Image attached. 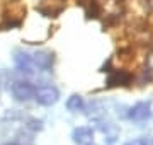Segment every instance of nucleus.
Wrapping results in <instances>:
<instances>
[{
  "mask_svg": "<svg viewBox=\"0 0 153 145\" xmlns=\"http://www.w3.org/2000/svg\"><path fill=\"white\" fill-rule=\"evenodd\" d=\"M83 108H85V101H83L82 96L78 94H73L68 97L66 101V109L71 113H78V111H83Z\"/></svg>",
  "mask_w": 153,
  "mask_h": 145,
  "instance_id": "0eeeda50",
  "label": "nucleus"
},
{
  "mask_svg": "<svg viewBox=\"0 0 153 145\" xmlns=\"http://www.w3.org/2000/svg\"><path fill=\"white\" fill-rule=\"evenodd\" d=\"M129 120L133 121H146L152 116V109H150V102H136L134 106L128 113Z\"/></svg>",
  "mask_w": 153,
  "mask_h": 145,
  "instance_id": "7ed1b4c3",
  "label": "nucleus"
},
{
  "mask_svg": "<svg viewBox=\"0 0 153 145\" xmlns=\"http://www.w3.org/2000/svg\"><path fill=\"white\" fill-rule=\"evenodd\" d=\"M71 138L76 145H92L94 144V132L88 126H78L73 130Z\"/></svg>",
  "mask_w": 153,
  "mask_h": 145,
  "instance_id": "20e7f679",
  "label": "nucleus"
},
{
  "mask_svg": "<svg viewBox=\"0 0 153 145\" xmlns=\"http://www.w3.org/2000/svg\"><path fill=\"white\" fill-rule=\"evenodd\" d=\"M16 65L17 68L21 70V72H34V63H33V58H31V55H22V53H17L16 56Z\"/></svg>",
  "mask_w": 153,
  "mask_h": 145,
  "instance_id": "423d86ee",
  "label": "nucleus"
},
{
  "mask_svg": "<svg viewBox=\"0 0 153 145\" xmlns=\"http://www.w3.org/2000/svg\"><path fill=\"white\" fill-rule=\"evenodd\" d=\"M34 67L39 70H48L53 65V55L49 51H36L34 55H31Z\"/></svg>",
  "mask_w": 153,
  "mask_h": 145,
  "instance_id": "39448f33",
  "label": "nucleus"
},
{
  "mask_svg": "<svg viewBox=\"0 0 153 145\" xmlns=\"http://www.w3.org/2000/svg\"><path fill=\"white\" fill-rule=\"evenodd\" d=\"M34 92H36V87L31 82L19 80V82H16V84L12 85V96H14V99L21 101V102L34 99Z\"/></svg>",
  "mask_w": 153,
  "mask_h": 145,
  "instance_id": "f03ea898",
  "label": "nucleus"
},
{
  "mask_svg": "<svg viewBox=\"0 0 153 145\" xmlns=\"http://www.w3.org/2000/svg\"><path fill=\"white\" fill-rule=\"evenodd\" d=\"M126 145H152V142H148V140H145V138H134V140H131V142H128Z\"/></svg>",
  "mask_w": 153,
  "mask_h": 145,
  "instance_id": "1a4fd4ad",
  "label": "nucleus"
},
{
  "mask_svg": "<svg viewBox=\"0 0 153 145\" xmlns=\"http://www.w3.org/2000/svg\"><path fill=\"white\" fill-rule=\"evenodd\" d=\"M5 145H16V144H5Z\"/></svg>",
  "mask_w": 153,
  "mask_h": 145,
  "instance_id": "9b49d317",
  "label": "nucleus"
},
{
  "mask_svg": "<svg viewBox=\"0 0 153 145\" xmlns=\"http://www.w3.org/2000/svg\"><path fill=\"white\" fill-rule=\"evenodd\" d=\"M34 99L41 106H53L60 99V90L55 85H41V87H36Z\"/></svg>",
  "mask_w": 153,
  "mask_h": 145,
  "instance_id": "f257e3e1",
  "label": "nucleus"
},
{
  "mask_svg": "<svg viewBox=\"0 0 153 145\" xmlns=\"http://www.w3.org/2000/svg\"><path fill=\"white\" fill-rule=\"evenodd\" d=\"M150 109H152V114H153V102H150Z\"/></svg>",
  "mask_w": 153,
  "mask_h": 145,
  "instance_id": "9d476101",
  "label": "nucleus"
},
{
  "mask_svg": "<svg viewBox=\"0 0 153 145\" xmlns=\"http://www.w3.org/2000/svg\"><path fill=\"white\" fill-rule=\"evenodd\" d=\"M128 82H129V75H126V73H114V75H112V77L109 78V84L111 85H126L128 84Z\"/></svg>",
  "mask_w": 153,
  "mask_h": 145,
  "instance_id": "6e6552de",
  "label": "nucleus"
},
{
  "mask_svg": "<svg viewBox=\"0 0 153 145\" xmlns=\"http://www.w3.org/2000/svg\"><path fill=\"white\" fill-rule=\"evenodd\" d=\"M152 145H153V140H152Z\"/></svg>",
  "mask_w": 153,
  "mask_h": 145,
  "instance_id": "f8f14e48",
  "label": "nucleus"
}]
</instances>
